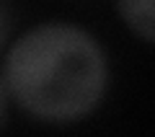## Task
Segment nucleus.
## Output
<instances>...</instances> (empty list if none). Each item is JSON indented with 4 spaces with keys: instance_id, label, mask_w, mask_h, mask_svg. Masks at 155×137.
<instances>
[{
    "instance_id": "f257e3e1",
    "label": "nucleus",
    "mask_w": 155,
    "mask_h": 137,
    "mask_svg": "<svg viewBox=\"0 0 155 137\" xmlns=\"http://www.w3.org/2000/svg\"><path fill=\"white\" fill-rule=\"evenodd\" d=\"M0 85L26 114L67 124L91 114L104 99L109 60L85 28L60 21L41 23L5 49Z\"/></svg>"
},
{
    "instance_id": "f03ea898",
    "label": "nucleus",
    "mask_w": 155,
    "mask_h": 137,
    "mask_svg": "<svg viewBox=\"0 0 155 137\" xmlns=\"http://www.w3.org/2000/svg\"><path fill=\"white\" fill-rule=\"evenodd\" d=\"M116 8L137 36L155 42V0H116Z\"/></svg>"
}]
</instances>
